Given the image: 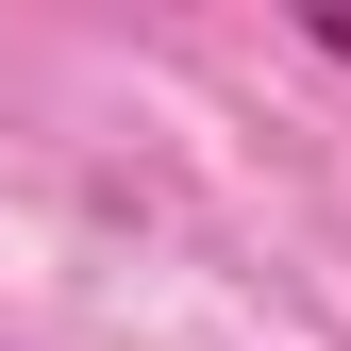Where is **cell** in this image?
<instances>
[{
	"label": "cell",
	"mask_w": 351,
	"mask_h": 351,
	"mask_svg": "<svg viewBox=\"0 0 351 351\" xmlns=\"http://www.w3.org/2000/svg\"><path fill=\"white\" fill-rule=\"evenodd\" d=\"M318 51H335V67H351V0H318Z\"/></svg>",
	"instance_id": "6da1fadb"
}]
</instances>
